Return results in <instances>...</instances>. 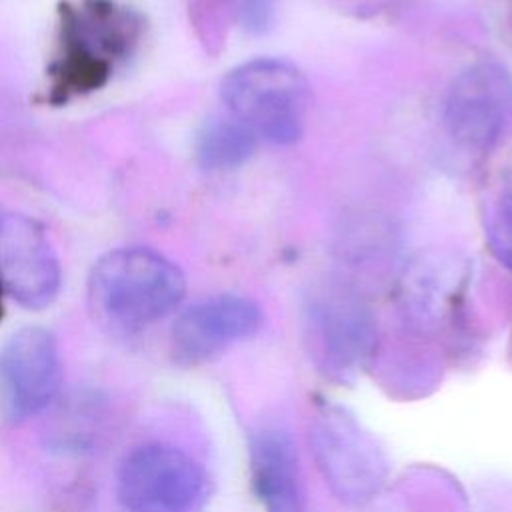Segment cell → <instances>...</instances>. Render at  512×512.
Returning <instances> with one entry per match:
<instances>
[{
    "label": "cell",
    "mask_w": 512,
    "mask_h": 512,
    "mask_svg": "<svg viewBox=\"0 0 512 512\" xmlns=\"http://www.w3.org/2000/svg\"><path fill=\"white\" fill-rule=\"evenodd\" d=\"M250 472L266 512H306V484L292 430L278 420L260 422L250 436Z\"/></svg>",
    "instance_id": "30bf717a"
},
{
    "label": "cell",
    "mask_w": 512,
    "mask_h": 512,
    "mask_svg": "<svg viewBox=\"0 0 512 512\" xmlns=\"http://www.w3.org/2000/svg\"><path fill=\"white\" fill-rule=\"evenodd\" d=\"M0 384L12 420L20 422L42 412L62 384L54 336L38 326L12 334L0 350Z\"/></svg>",
    "instance_id": "8992f818"
},
{
    "label": "cell",
    "mask_w": 512,
    "mask_h": 512,
    "mask_svg": "<svg viewBox=\"0 0 512 512\" xmlns=\"http://www.w3.org/2000/svg\"><path fill=\"white\" fill-rule=\"evenodd\" d=\"M140 14L114 0H80L62 10L58 90L78 92L104 84L138 46Z\"/></svg>",
    "instance_id": "3957f363"
},
{
    "label": "cell",
    "mask_w": 512,
    "mask_h": 512,
    "mask_svg": "<svg viewBox=\"0 0 512 512\" xmlns=\"http://www.w3.org/2000/svg\"><path fill=\"white\" fill-rule=\"evenodd\" d=\"M0 288L32 310L48 306L58 294V258L42 226L28 216L0 220Z\"/></svg>",
    "instance_id": "ba28073f"
},
{
    "label": "cell",
    "mask_w": 512,
    "mask_h": 512,
    "mask_svg": "<svg viewBox=\"0 0 512 512\" xmlns=\"http://www.w3.org/2000/svg\"><path fill=\"white\" fill-rule=\"evenodd\" d=\"M444 126L468 152H490L512 126V74L498 62L464 68L448 88Z\"/></svg>",
    "instance_id": "5b68a950"
},
{
    "label": "cell",
    "mask_w": 512,
    "mask_h": 512,
    "mask_svg": "<svg viewBox=\"0 0 512 512\" xmlns=\"http://www.w3.org/2000/svg\"><path fill=\"white\" fill-rule=\"evenodd\" d=\"M258 146L256 134L234 116L208 120L196 138V160L204 170H230L244 164Z\"/></svg>",
    "instance_id": "7c38bea8"
},
{
    "label": "cell",
    "mask_w": 512,
    "mask_h": 512,
    "mask_svg": "<svg viewBox=\"0 0 512 512\" xmlns=\"http://www.w3.org/2000/svg\"><path fill=\"white\" fill-rule=\"evenodd\" d=\"M220 98L258 140L288 146L304 134L310 84L288 60L254 58L232 68L220 82Z\"/></svg>",
    "instance_id": "7a4b0ae2"
},
{
    "label": "cell",
    "mask_w": 512,
    "mask_h": 512,
    "mask_svg": "<svg viewBox=\"0 0 512 512\" xmlns=\"http://www.w3.org/2000/svg\"><path fill=\"white\" fill-rule=\"evenodd\" d=\"M118 498L126 512H202L210 498V478L188 452L144 444L120 464Z\"/></svg>",
    "instance_id": "277c9868"
},
{
    "label": "cell",
    "mask_w": 512,
    "mask_h": 512,
    "mask_svg": "<svg viewBox=\"0 0 512 512\" xmlns=\"http://www.w3.org/2000/svg\"><path fill=\"white\" fill-rule=\"evenodd\" d=\"M262 324L260 306L240 294H218L188 306L172 326V356L182 366L202 364L236 342L252 338Z\"/></svg>",
    "instance_id": "52a82bcc"
},
{
    "label": "cell",
    "mask_w": 512,
    "mask_h": 512,
    "mask_svg": "<svg viewBox=\"0 0 512 512\" xmlns=\"http://www.w3.org/2000/svg\"><path fill=\"white\" fill-rule=\"evenodd\" d=\"M312 326L326 350L348 362L362 356L372 342V320L360 302L350 296L332 294L310 308Z\"/></svg>",
    "instance_id": "8fae6325"
},
{
    "label": "cell",
    "mask_w": 512,
    "mask_h": 512,
    "mask_svg": "<svg viewBox=\"0 0 512 512\" xmlns=\"http://www.w3.org/2000/svg\"><path fill=\"white\" fill-rule=\"evenodd\" d=\"M186 292L182 270L148 248L104 254L90 276L96 312L116 328L138 330L172 312Z\"/></svg>",
    "instance_id": "6da1fadb"
},
{
    "label": "cell",
    "mask_w": 512,
    "mask_h": 512,
    "mask_svg": "<svg viewBox=\"0 0 512 512\" xmlns=\"http://www.w3.org/2000/svg\"><path fill=\"white\" fill-rule=\"evenodd\" d=\"M486 238L500 262L512 268V190L500 196L486 222Z\"/></svg>",
    "instance_id": "5bb4252c"
},
{
    "label": "cell",
    "mask_w": 512,
    "mask_h": 512,
    "mask_svg": "<svg viewBox=\"0 0 512 512\" xmlns=\"http://www.w3.org/2000/svg\"><path fill=\"white\" fill-rule=\"evenodd\" d=\"M216 12V20L236 24L246 32H264L274 18L276 0H206Z\"/></svg>",
    "instance_id": "4fadbf2b"
},
{
    "label": "cell",
    "mask_w": 512,
    "mask_h": 512,
    "mask_svg": "<svg viewBox=\"0 0 512 512\" xmlns=\"http://www.w3.org/2000/svg\"><path fill=\"white\" fill-rule=\"evenodd\" d=\"M324 476L346 500H366L384 480V460L376 444L344 414H326L310 430Z\"/></svg>",
    "instance_id": "9c48e42d"
}]
</instances>
